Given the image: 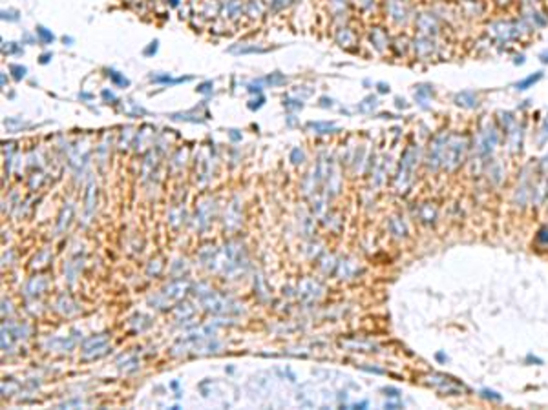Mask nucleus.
Returning <instances> with one entry per match:
<instances>
[{
	"label": "nucleus",
	"instance_id": "obj_1",
	"mask_svg": "<svg viewBox=\"0 0 548 410\" xmlns=\"http://www.w3.org/2000/svg\"><path fill=\"white\" fill-rule=\"evenodd\" d=\"M464 153H466V140L459 135H448L444 152H442V168H446L449 172L455 170L457 166H461Z\"/></svg>",
	"mask_w": 548,
	"mask_h": 410
},
{
	"label": "nucleus",
	"instance_id": "obj_2",
	"mask_svg": "<svg viewBox=\"0 0 548 410\" xmlns=\"http://www.w3.org/2000/svg\"><path fill=\"white\" fill-rule=\"evenodd\" d=\"M497 140H499V135L495 132L494 126H488L486 130H482L481 135H479V142H477V152L482 157H488L492 155V152L495 150L497 146Z\"/></svg>",
	"mask_w": 548,
	"mask_h": 410
},
{
	"label": "nucleus",
	"instance_id": "obj_3",
	"mask_svg": "<svg viewBox=\"0 0 548 410\" xmlns=\"http://www.w3.org/2000/svg\"><path fill=\"white\" fill-rule=\"evenodd\" d=\"M490 29H492V33L497 37L499 40H504V42H508V40L512 39H517L519 37V24H514V22H494L492 26H490Z\"/></svg>",
	"mask_w": 548,
	"mask_h": 410
},
{
	"label": "nucleus",
	"instance_id": "obj_4",
	"mask_svg": "<svg viewBox=\"0 0 548 410\" xmlns=\"http://www.w3.org/2000/svg\"><path fill=\"white\" fill-rule=\"evenodd\" d=\"M455 104L461 108H466V110H473V108L479 106V99H477V95L473 91L464 90V91L455 95Z\"/></svg>",
	"mask_w": 548,
	"mask_h": 410
},
{
	"label": "nucleus",
	"instance_id": "obj_5",
	"mask_svg": "<svg viewBox=\"0 0 548 410\" xmlns=\"http://www.w3.org/2000/svg\"><path fill=\"white\" fill-rule=\"evenodd\" d=\"M419 27L424 33H437V20L431 15H422L419 19Z\"/></svg>",
	"mask_w": 548,
	"mask_h": 410
},
{
	"label": "nucleus",
	"instance_id": "obj_6",
	"mask_svg": "<svg viewBox=\"0 0 548 410\" xmlns=\"http://www.w3.org/2000/svg\"><path fill=\"white\" fill-rule=\"evenodd\" d=\"M541 79H543V71H537V73H534V75H528L526 79L519 80V82L515 84V88H517L519 91H524V90L532 88L534 84H537V82H539Z\"/></svg>",
	"mask_w": 548,
	"mask_h": 410
},
{
	"label": "nucleus",
	"instance_id": "obj_7",
	"mask_svg": "<svg viewBox=\"0 0 548 410\" xmlns=\"http://www.w3.org/2000/svg\"><path fill=\"white\" fill-rule=\"evenodd\" d=\"M415 44H419V46H415V47H419L421 55H428V53L433 51V42L428 40V39H421L419 42H415Z\"/></svg>",
	"mask_w": 548,
	"mask_h": 410
},
{
	"label": "nucleus",
	"instance_id": "obj_8",
	"mask_svg": "<svg viewBox=\"0 0 548 410\" xmlns=\"http://www.w3.org/2000/svg\"><path fill=\"white\" fill-rule=\"evenodd\" d=\"M539 60H541L543 64H548V49H545V51L539 55Z\"/></svg>",
	"mask_w": 548,
	"mask_h": 410
},
{
	"label": "nucleus",
	"instance_id": "obj_9",
	"mask_svg": "<svg viewBox=\"0 0 548 410\" xmlns=\"http://www.w3.org/2000/svg\"><path fill=\"white\" fill-rule=\"evenodd\" d=\"M545 128H547V130H548V117H547V119H545Z\"/></svg>",
	"mask_w": 548,
	"mask_h": 410
}]
</instances>
